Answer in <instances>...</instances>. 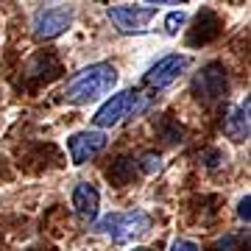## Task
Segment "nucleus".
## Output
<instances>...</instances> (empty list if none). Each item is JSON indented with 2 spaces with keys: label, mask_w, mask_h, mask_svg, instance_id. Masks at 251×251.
<instances>
[{
  "label": "nucleus",
  "mask_w": 251,
  "mask_h": 251,
  "mask_svg": "<svg viewBox=\"0 0 251 251\" xmlns=\"http://www.w3.org/2000/svg\"><path fill=\"white\" fill-rule=\"evenodd\" d=\"M117 84V70L112 64L100 62V64H90L81 73H75L67 87H64V98L70 103H92V100H100L103 95L115 90Z\"/></svg>",
  "instance_id": "f257e3e1"
},
{
  "label": "nucleus",
  "mask_w": 251,
  "mask_h": 251,
  "mask_svg": "<svg viewBox=\"0 0 251 251\" xmlns=\"http://www.w3.org/2000/svg\"><path fill=\"white\" fill-rule=\"evenodd\" d=\"M145 109H148V98H145V95H140V92H134V90H126V92L112 95V100H106V103L95 112L92 123L98 126V128H112V126H120L126 117L143 115Z\"/></svg>",
  "instance_id": "f03ea898"
},
{
  "label": "nucleus",
  "mask_w": 251,
  "mask_h": 251,
  "mask_svg": "<svg viewBox=\"0 0 251 251\" xmlns=\"http://www.w3.org/2000/svg\"><path fill=\"white\" fill-rule=\"evenodd\" d=\"M153 226L151 215L143 209H131V212H112L98 224V232L109 234L115 243H131L137 237L148 234V229Z\"/></svg>",
  "instance_id": "7ed1b4c3"
},
{
  "label": "nucleus",
  "mask_w": 251,
  "mask_h": 251,
  "mask_svg": "<svg viewBox=\"0 0 251 251\" xmlns=\"http://www.w3.org/2000/svg\"><path fill=\"white\" fill-rule=\"evenodd\" d=\"M187 64H190V59L181 53L165 56V59H159L156 64L148 67V73L143 75V84L148 90H165V87H171V84H176L181 78V73L187 70Z\"/></svg>",
  "instance_id": "20e7f679"
},
{
  "label": "nucleus",
  "mask_w": 251,
  "mask_h": 251,
  "mask_svg": "<svg viewBox=\"0 0 251 251\" xmlns=\"http://www.w3.org/2000/svg\"><path fill=\"white\" fill-rule=\"evenodd\" d=\"M226 70L224 64H206L204 70L196 75V81H193V92H196L198 100H204V103H218V100L226 95Z\"/></svg>",
  "instance_id": "39448f33"
},
{
  "label": "nucleus",
  "mask_w": 251,
  "mask_h": 251,
  "mask_svg": "<svg viewBox=\"0 0 251 251\" xmlns=\"http://www.w3.org/2000/svg\"><path fill=\"white\" fill-rule=\"evenodd\" d=\"M109 20L120 34H143L148 31L156 9H140V6H109Z\"/></svg>",
  "instance_id": "423d86ee"
},
{
  "label": "nucleus",
  "mask_w": 251,
  "mask_h": 251,
  "mask_svg": "<svg viewBox=\"0 0 251 251\" xmlns=\"http://www.w3.org/2000/svg\"><path fill=\"white\" fill-rule=\"evenodd\" d=\"M73 25V11L67 6H53V9H42L34 17V36L36 39H56Z\"/></svg>",
  "instance_id": "0eeeda50"
},
{
  "label": "nucleus",
  "mask_w": 251,
  "mask_h": 251,
  "mask_svg": "<svg viewBox=\"0 0 251 251\" xmlns=\"http://www.w3.org/2000/svg\"><path fill=\"white\" fill-rule=\"evenodd\" d=\"M106 148V134L103 131H78L67 140V151H70L73 165H84V162L95 159L100 151Z\"/></svg>",
  "instance_id": "6e6552de"
},
{
  "label": "nucleus",
  "mask_w": 251,
  "mask_h": 251,
  "mask_svg": "<svg viewBox=\"0 0 251 251\" xmlns=\"http://www.w3.org/2000/svg\"><path fill=\"white\" fill-rule=\"evenodd\" d=\"M221 128L232 143H246L249 140V100L243 106H226Z\"/></svg>",
  "instance_id": "1a4fd4ad"
},
{
  "label": "nucleus",
  "mask_w": 251,
  "mask_h": 251,
  "mask_svg": "<svg viewBox=\"0 0 251 251\" xmlns=\"http://www.w3.org/2000/svg\"><path fill=\"white\" fill-rule=\"evenodd\" d=\"M98 206H100V196L90 181H81L78 187L73 190V209H75V215L81 221H95L98 218Z\"/></svg>",
  "instance_id": "9d476101"
},
{
  "label": "nucleus",
  "mask_w": 251,
  "mask_h": 251,
  "mask_svg": "<svg viewBox=\"0 0 251 251\" xmlns=\"http://www.w3.org/2000/svg\"><path fill=\"white\" fill-rule=\"evenodd\" d=\"M218 31H221V20L212 14V11H201L196 20V28L190 31V45H206L209 39H215Z\"/></svg>",
  "instance_id": "9b49d317"
},
{
  "label": "nucleus",
  "mask_w": 251,
  "mask_h": 251,
  "mask_svg": "<svg viewBox=\"0 0 251 251\" xmlns=\"http://www.w3.org/2000/svg\"><path fill=\"white\" fill-rule=\"evenodd\" d=\"M62 73V67H59V62H56L53 56H36L34 62L28 64V70H25V75L28 78H34L36 84H42V81H53L56 75Z\"/></svg>",
  "instance_id": "f8f14e48"
},
{
  "label": "nucleus",
  "mask_w": 251,
  "mask_h": 251,
  "mask_svg": "<svg viewBox=\"0 0 251 251\" xmlns=\"http://www.w3.org/2000/svg\"><path fill=\"white\" fill-rule=\"evenodd\" d=\"M137 171H140V168H137V159H131V156H120V159L109 168V181H112L115 187H126V184L134 181Z\"/></svg>",
  "instance_id": "ddd939ff"
},
{
  "label": "nucleus",
  "mask_w": 251,
  "mask_h": 251,
  "mask_svg": "<svg viewBox=\"0 0 251 251\" xmlns=\"http://www.w3.org/2000/svg\"><path fill=\"white\" fill-rule=\"evenodd\" d=\"M249 246V237H243V234H226L221 237L215 246V251H246Z\"/></svg>",
  "instance_id": "4468645a"
},
{
  "label": "nucleus",
  "mask_w": 251,
  "mask_h": 251,
  "mask_svg": "<svg viewBox=\"0 0 251 251\" xmlns=\"http://www.w3.org/2000/svg\"><path fill=\"white\" fill-rule=\"evenodd\" d=\"M137 168L151 176V173H156L162 168V156H159V153H145V156H140V159H137Z\"/></svg>",
  "instance_id": "2eb2a0df"
},
{
  "label": "nucleus",
  "mask_w": 251,
  "mask_h": 251,
  "mask_svg": "<svg viewBox=\"0 0 251 251\" xmlns=\"http://www.w3.org/2000/svg\"><path fill=\"white\" fill-rule=\"evenodd\" d=\"M184 11H171V14H168V17H165V31H168V34H179V28L184 25Z\"/></svg>",
  "instance_id": "dca6fc26"
},
{
  "label": "nucleus",
  "mask_w": 251,
  "mask_h": 251,
  "mask_svg": "<svg viewBox=\"0 0 251 251\" xmlns=\"http://www.w3.org/2000/svg\"><path fill=\"white\" fill-rule=\"evenodd\" d=\"M162 137H165V143H181V140H184V128L171 120V123L162 128Z\"/></svg>",
  "instance_id": "f3484780"
},
{
  "label": "nucleus",
  "mask_w": 251,
  "mask_h": 251,
  "mask_svg": "<svg viewBox=\"0 0 251 251\" xmlns=\"http://www.w3.org/2000/svg\"><path fill=\"white\" fill-rule=\"evenodd\" d=\"M201 162H204L206 168H218V165L224 162V153H221V151H215V148H209V151H204V153H201Z\"/></svg>",
  "instance_id": "a211bd4d"
},
{
  "label": "nucleus",
  "mask_w": 251,
  "mask_h": 251,
  "mask_svg": "<svg viewBox=\"0 0 251 251\" xmlns=\"http://www.w3.org/2000/svg\"><path fill=\"white\" fill-rule=\"evenodd\" d=\"M237 218H240V221H246V224L251 221V198H249V196H246L240 204H237Z\"/></svg>",
  "instance_id": "6ab92c4d"
},
{
  "label": "nucleus",
  "mask_w": 251,
  "mask_h": 251,
  "mask_svg": "<svg viewBox=\"0 0 251 251\" xmlns=\"http://www.w3.org/2000/svg\"><path fill=\"white\" fill-rule=\"evenodd\" d=\"M171 251H201V246L193 243V240H176L171 246Z\"/></svg>",
  "instance_id": "aec40b11"
},
{
  "label": "nucleus",
  "mask_w": 251,
  "mask_h": 251,
  "mask_svg": "<svg viewBox=\"0 0 251 251\" xmlns=\"http://www.w3.org/2000/svg\"><path fill=\"white\" fill-rule=\"evenodd\" d=\"M145 3H168V0H145Z\"/></svg>",
  "instance_id": "412c9836"
},
{
  "label": "nucleus",
  "mask_w": 251,
  "mask_h": 251,
  "mask_svg": "<svg viewBox=\"0 0 251 251\" xmlns=\"http://www.w3.org/2000/svg\"><path fill=\"white\" fill-rule=\"evenodd\" d=\"M131 251H151V249H131Z\"/></svg>",
  "instance_id": "4be33fe9"
},
{
  "label": "nucleus",
  "mask_w": 251,
  "mask_h": 251,
  "mask_svg": "<svg viewBox=\"0 0 251 251\" xmlns=\"http://www.w3.org/2000/svg\"><path fill=\"white\" fill-rule=\"evenodd\" d=\"M179 3H184V0H179Z\"/></svg>",
  "instance_id": "5701e85b"
}]
</instances>
